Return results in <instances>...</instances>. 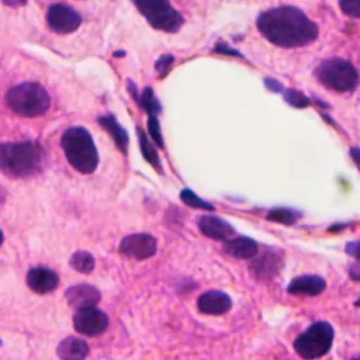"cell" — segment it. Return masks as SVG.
I'll list each match as a JSON object with an SVG mask.
<instances>
[{
  "instance_id": "1",
  "label": "cell",
  "mask_w": 360,
  "mask_h": 360,
  "mask_svg": "<svg viewBox=\"0 0 360 360\" xmlns=\"http://www.w3.org/2000/svg\"><path fill=\"white\" fill-rule=\"evenodd\" d=\"M256 27L269 42L280 48L307 46L319 34L316 22L295 6H278L260 13Z\"/></svg>"
},
{
  "instance_id": "2",
  "label": "cell",
  "mask_w": 360,
  "mask_h": 360,
  "mask_svg": "<svg viewBox=\"0 0 360 360\" xmlns=\"http://www.w3.org/2000/svg\"><path fill=\"white\" fill-rule=\"evenodd\" d=\"M44 165V149L38 142L0 143V172L10 177H30Z\"/></svg>"
},
{
  "instance_id": "3",
  "label": "cell",
  "mask_w": 360,
  "mask_h": 360,
  "mask_svg": "<svg viewBox=\"0 0 360 360\" xmlns=\"http://www.w3.org/2000/svg\"><path fill=\"white\" fill-rule=\"evenodd\" d=\"M60 146L68 162L80 173L89 174L97 169L98 152L90 132L83 127L68 128L60 138Z\"/></svg>"
},
{
  "instance_id": "4",
  "label": "cell",
  "mask_w": 360,
  "mask_h": 360,
  "mask_svg": "<svg viewBox=\"0 0 360 360\" xmlns=\"http://www.w3.org/2000/svg\"><path fill=\"white\" fill-rule=\"evenodd\" d=\"M6 104L21 117H38L48 111L51 97L45 87L35 82H25L11 87L6 94Z\"/></svg>"
},
{
  "instance_id": "5",
  "label": "cell",
  "mask_w": 360,
  "mask_h": 360,
  "mask_svg": "<svg viewBox=\"0 0 360 360\" xmlns=\"http://www.w3.org/2000/svg\"><path fill=\"white\" fill-rule=\"evenodd\" d=\"M315 75L321 84L338 93L353 91L359 84L357 69L352 62L342 58L322 60L318 65Z\"/></svg>"
},
{
  "instance_id": "6",
  "label": "cell",
  "mask_w": 360,
  "mask_h": 360,
  "mask_svg": "<svg viewBox=\"0 0 360 360\" xmlns=\"http://www.w3.org/2000/svg\"><path fill=\"white\" fill-rule=\"evenodd\" d=\"M335 330L329 322L318 321L294 340V350L302 359H318L325 356L333 343Z\"/></svg>"
},
{
  "instance_id": "7",
  "label": "cell",
  "mask_w": 360,
  "mask_h": 360,
  "mask_svg": "<svg viewBox=\"0 0 360 360\" xmlns=\"http://www.w3.org/2000/svg\"><path fill=\"white\" fill-rule=\"evenodd\" d=\"M134 4L155 30L177 32L184 24L183 15L169 0H134Z\"/></svg>"
},
{
  "instance_id": "8",
  "label": "cell",
  "mask_w": 360,
  "mask_h": 360,
  "mask_svg": "<svg viewBox=\"0 0 360 360\" xmlns=\"http://www.w3.org/2000/svg\"><path fill=\"white\" fill-rule=\"evenodd\" d=\"M46 22L56 34L75 32L82 24V15L65 3L52 4L46 13Z\"/></svg>"
},
{
  "instance_id": "9",
  "label": "cell",
  "mask_w": 360,
  "mask_h": 360,
  "mask_svg": "<svg viewBox=\"0 0 360 360\" xmlns=\"http://www.w3.org/2000/svg\"><path fill=\"white\" fill-rule=\"evenodd\" d=\"M73 326L75 330L82 335H101L108 326V316L96 307L79 308L73 316Z\"/></svg>"
},
{
  "instance_id": "10",
  "label": "cell",
  "mask_w": 360,
  "mask_h": 360,
  "mask_svg": "<svg viewBox=\"0 0 360 360\" xmlns=\"http://www.w3.org/2000/svg\"><path fill=\"white\" fill-rule=\"evenodd\" d=\"M156 239L149 233H132L120 243V253L135 260H145L156 253Z\"/></svg>"
},
{
  "instance_id": "11",
  "label": "cell",
  "mask_w": 360,
  "mask_h": 360,
  "mask_svg": "<svg viewBox=\"0 0 360 360\" xmlns=\"http://www.w3.org/2000/svg\"><path fill=\"white\" fill-rule=\"evenodd\" d=\"M27 285L37 294H48L59 284V276L48 267H32L27 273Z\"/></svg>"
},
{
  "instance_id": "12",
  "label": "cell",
  "mask_w": 360,
  "mask_h": 360,
  "mask_svg": "<svg viewBox=\"0 0 360 360\" xmlns=\"http://www.w3.org/2000/svg\"><path fill=\"white\" fill-rule=\"evenodd\" d=\"M232 307L231 297L219 290H210L202 292L197 300V308L207 315H221Z\"/></svg>"
},
{
  "instance_id": "13",
  "label": "cell",
  "mask_w": 360,
  "mask_h": 360,
  "mask_svg": "<svg viewBox=\"0 0 360 360\" xmlns=\"http://www.w3.org/2000/svg\"><path fill=\"white\" fill-rule=\"evenodd\" d=\"M197 225H198L200 232L204 236L215 239V240H226V239L235 236V233H236L235 228L229 222H226L215 215L198 217Z\"/></svg>"
},
{
  "instance_id": "14",
  "label": "cell",
  "mask_w": 360,
  "mask_h": 360,
  "mask_svg": "<svg viewBox=\"0 0 360 360\" xmlns=\"http://www.w3.org/2000/svg\"><path fill=\"white\" fill-rule=\"evenodd\" d=\"M65 298L72 308L79 309L84 307H96L101 300V294L94 285L76 284L65 291Z\"/></svg>"
},
{
  "instance_id": "15",
  "label": "cell",
  "mask_w": 360,
  "mask_h": 360,
  "mask_svg": "<svg viewBox=\"0 0 360 360\" xmlns=\"http://www.w3.org/2000/svg\"><path fill=\"white\" fill-rule=\"evenodd\" d=\"M326 288V281L323 277L316 274H305L292 278L288 285L287 291L292 295H319Z\"/></svg>"
},
{
  "instance_id": "16",
  "label": "cell",
  "mask_w": 360,
  "mask_h": 360,
  "mask_svg": "<svg viewBox=\"0 0 360 360\" xmlns=\"http://www.w3.org/2000/svg\"><path fill=\"white\" fill-rule=\"evenodd\" d=\"M224 242L225 252L236 259H252L259 253L257 242L248 236H235Z\"/></svg>"
},
{
  "instance_id": "17",
  "label": "cell",
  "mask_w": 360,
  "mask_h": 360,
  "mask_svg": "<svg viewBox=\"0 0 360 360\" xmlns=\"http://www.w3.org/2000/svg\"><path fill=\"white\" fill-rule=\"evenodd\" d=\"M89 345L75 336L65 338L56 349V354L63 360H82L89 354Z\"/></svg>"
},
{
  "instance_id": "18",
  "label": "cell",
  "mask_w": 360,
  "mask_h": 360,
  "mask_svg": "<svg viewBox=\"0 0 360 360\" xmlns=\"http://www.w3.org/2000/svg\"><path fill=\"white\" fill-rule=\"evenodd\" d=\"M98 124L111 135V138L114 139V142L117 143L118 149L124 153H127L128 149V134L127 131L121 127V124L117 121V118L112 114L108 115H103L98 117Z\"/></svg>"
},
{
  "instance_id": "19",
  "label": "cell",
  "mask_w": 360,
  "mask_h": 360,
  "mask_svg": "<svg viewBox=\"0 0 360 360\" xmlns=\"http://www.w3.org/2000/svg\"><path fill=\"white\" fill-rule=\"evenodd\" d=\"M278 256H276L271 252H267L262 259H259L253 266L252 270L256 273L257 278L263 277H271L274 273H277L278 269Z\"/></svg>"
},
{
  "instance_id": "20",
  "label": "cell",
  "mask_w": 360,
  "mask_h": 360,
  "mask_svg": "<svg viewBox=\"0 0 360 360\" xmlns=\"http://www.w3.org/2000/svg\"><path fill=\"white\" fill-rule=\"evenodd\" d=\"M138 138H139V146H141V152L145 158V160H148L156 172L162 173V165H160V160H159V155H158V150L155 149V146L149 142L146 134L143 129L138 128Z\"/></svg>"
},
{
  "instance_id": "21",
  "label": "cell",
  "mask_w": 360,
  "mask_h": 360,
  "mask_svg": "<svg viewBox=\"0 0 360 360\" xmlns=\"http://www.w3.org/2000/svg\"><path fill=\"white\" fill-rule=\"evenodd\" d=\"M69 263H70V266H72L76 271L83 273V274H90V273L94 270V266H96V262H94L93 255H90V253L86 252V250H77V252H75V253L70 256Z\"/></svg>"
},
{
  "instance_id": "22",
  "label": "cell",
  "mask_w": 360,
  "mask_h": 360,
  "mask_svg": "<svg viewBox=\"0 0 360 360\" xmlns=\"http://www.w3.org/2000/svg\"><path fill=\"white\" fill-rule=\"evenodd\" d=\"M149 115H155V114H159L162 107H160V103L159 100L155 97L153 94V90L150 87H145L142 94H138L136 100H135Z\"/></svg>"
},
{
  "instance_id": "23",
  "label": "cell",
  "mask_w": 360,
  "mask_h": 360,
  "mask_svg": "<svg viewBox=\"0 0 360 360\" xmlns=\"http://www.w3.org/2000/svg\"><path fill=\"white\" fill-rule=\"evenodd\" d=\"M300 217H301L300 212L290 208H273L267 214V219L278 224H284V225H292L294 222H297Z\"/></svg>"
},
{
  "instance_id": "24",
  "label": "cell",
  "mask_w": 360,
  "mask_h": 360,
  "mask_svg": "<svg viewBox=\"0 0 360 360\" xmlns=\"http://www.w3.org/2000/svg\"><path fill=\"white\" fill-rule=\"evenodd\" d=\"M180 198H181V201H183L184 204H187V205H190V207H193V208L205 210V211H214V207H212L210 202L201 200V198H200L193 190H190V188H183V190L180 191Z\"/></svg>"
},
{
  "instance_id": "25",
  "label": "cell",
  "mask_w": 360,
  "mask_h": 360,
  "mask_svg": "<svg viewBox=\"0 0 360 360\" xmlns=\"http://www.w3.org/2000/svg\"><path fill=\"white\" fill-rule=\"evenodd\" d=\"M285 101L290 104V105H294V107H298V108H302V107H307L309 104V100L308 97H305L301 91L298 90H294V89H285V90H281Z\"/></svg>"
},
{
  "instance_id": "26",
  "label": "cell",
  "mask_w": 360,
  "mask_h": 360,
  "mask_svg": "<svg viewBox=\"0 0 360 360\" xmlns=\"http://www.w3.org/2000/svg\"><path fill=\"white\" fill-rule=\"evenodd\" d=\"M148 131H149L150 138L155 141V143H156L159 148H163V146H165V142H163V136H162L159 120H158L156 115H149V118H148Z\"/></svg>"
},
{
  "instance_id": "27",
  "label": "cell",
  "mask_w": 360,
  "mask_h": 360,
  "mask_svg": "<svg viewBox=\"0 0 360 360\" xmlns=\"http://www.w3.org/2000/svg\"><path fill=\"white\" fill-rule=\"evenodd\" d=\"M339 7L349 17L357 18L360 15V0H339Z\"/></svg>"
},
{
  "instance_id": "28",
  "label": "cell",
  "mask_w": 360,
  "mask_h": 360,
  "mask_svg": "<svg viewBox=\"0 0 360 360\" xmlns=\"http://www.w3.org/2000/svg\"><path fill=\"white\" fill-rule=\"evenodd\" d=\"M174 58L172 55H162L156 63H155V68H156V72L159 73L160 77H165L167 75V72L170 70V66L173 63Z\"/></svg>"
},
{
  "instance_id": "29",
  "label": "cell",
  "mask_w": 360,
  "mask_h": 360,
  "mask_svg": "<svg viewBox=\"0 0 360 360\" xmlns=\"http://www.w3.org/2000/svg\"><path fill=\"white\" fill-rule=\"evenodd\" d=\"M264 83H266V86H267L271 91L281 93V90H283V86H281L277 80H274V79H266V80H264Z\"/></svg>"
},
{
  "instance_id": "30",
  "label": "cell",
  "mask_w": 360,
  "mask_h": 360,
  "mask_svg": "<svg viewBox=\"0 0 360 360\" xmlns=\"http://www.w3.org/2000/svg\"><path fill=\"white\" fill-rule=\"evenodd\" d=\"M346 252L352 256H354L356 259H359V242H350L347 243V248H346Z\"/></svg>"
},
{
  "instance_id": "31",
  "label": "cell",
  "mask_w": 360,
  "mask_h": 360,
  "mask_svg": "<svg viewBox=\"0 0 360 360\" xmlns=\"http://www.w3.org/2000/svg\"><path fill=\"white\" fill-rule=\"evenodd\" d=\"M8 7H20L27 3V0H1Z\"/></svg>"
},
{
  "instance_id": "32",
  "label": "cell",
  "mask_w": 360,
  "mask_h": 360,
  "mask_svg": "<svg viewBox=\"0 0 360 360\" xmlns=\"http://www.w3.org/2000/svg\"><path fill=\"white\" fill-rule=\"evenodd\" d=\"M349 273H350V276H352V278H353L354 281H357V280H359V266H357V263H356L354 266H352V267H350Z\"/></svg>"
},
{
  "instance_id": "33",
  "label": "cell",
  "mask_w": 360,
  "mask_h": 360,
  "mask_svg": "<svg viewBox=\"0 0 360 360\" xmlns=\"http://www.w3.org/2000/svg\"><path fill=\"white\" fill-rule=\"evenodd\" d=\"M350 152H352V155H353L354 163H357V160H359V148H353Z\"/></svg>"
},
{
  "instance_id": "34",
  "label": "cell",
  "mask_w": 360,
  "mask_h": 360,
  "mask_svg": "<svg viewBox=\"0 0 360 360\" xmlns=\"http://www.w3.org/2000/svg\"><path fill=\"white\" fill-rule=\"evenodd\" d=\"M6 200V190L3 187H0V204Z\"/></svg>"
},
{
  "instance_id": "35",
  "label": "cell",
  "mask_w": 360,
  "mask_h": 360,
  "mask_svg": "<svg viewBox=\"0 0 360 360\" xmlns=\"http://www.w3.org/2000/svg\"><path fill=\"white\" fill-rule=\"evenodd\" d=\"M3 240H4V235H3V232L0 231V245L3 243Z\"/></svg>"
},
{
  "instance_id": "36",
  "label": "cell",
  "mask_w": 360,
  "mask_h": 360,
  "mask_svg": "<svg viewBox=\"0 0 360 360\" xmlns=\"http://www.w3.org/2000/svg\"><path fill=\"white\" fill-rule=\"evenodd\" d=\"M0 346H1V339H0Z\"/></svg>"
}]
</instances>
